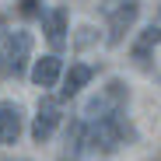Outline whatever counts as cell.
Listing matches in <instances>:
<instances>
[{"instance_id": "obj_1", "label": "cell", "mask_w": 161, "mask_h": 161, "mask_svg": "<svg viewBox=\"0 0 161 161\" xmlns=\"http://www.w3.org/2000/svg\"><path fill=\"white\" fill-rule=\"evenodd\" d=\"M28 53H32V35L28 32H4L0 35V70L7 77H21L25 63H28Z\"/></svg>"}, {"instance_id": "obj_2", "label": "cell", "mask_w": 161, "mask_h": 161, "mask_svg": "<svg viewBox=\"0 0 161 161\" xmlns=\"http://www.w3.org/2000/svg\"><path fill=\"white\" fill-rule=\"evenodd\" d=\"M137 14H140V0H116V4H109V46L123 42V35L133 28Z\"/></svg>"}, {"instance_id": "obj_3", "label": "cell", "mask_w": 161, "mask_h": 161, "mask_svg": "<svg viewBox=\"0 0 161 161\" xmlns=\"http://www.w3.org/2000/svg\"><path fill=\"white\" fill-rule=\"evenodd\" d=\"M60 102L56 98H49V95H42L39 98V112H35V123H32V140L35 144H46L53 133H56V126H60Z\"/></svg>"}, {"instance_id": "obj_4", "label": "cell", "mask_w": 161, "mask_h": 161, "mask_svg": "<svg viewBox=\"0 0 161 161\" xmlns=\"http://www.w3.org/2000/svg\"><path fill=\"white\" fill-rule=\"evenodd\" d=\"M21 126H25L21 105H14V102H0V144H18Z\"/></svg>"}, {"instance_id": "obj_5", "label": "cell", "mask_w": 161, "mask_h": 161, "mask_svg": "<svg viewBox=\"0 0 161 161\" xmlns=\"http://www.w3.org/2000/svg\"><path fill=\"white\" fill-rule=\"evenodd\" d=\"M42 28H46L49 46L60 53L67 46V7H53L49 14H42Z\"/></svg>"}, {"instance_id": "obj_6", "label": "cell", "mask_w": 161, "mask_h": 161, "mask_svg": "<svg viewBox=\"0 0 161 161\" xmlns=\"http://www.w3.org/2000/svg\"><path fill=\"white\" fill-rule=\"evenodd\" d=\"M60 70H63L60 56H56V53H49V56L35 60V67H32V80H35L39 88H53V84L60 80Z\"/></svg>"}, {"instance_id": "obj_7", "label": "cell", "mask_w": 161, "mask_h": 161, "mask_svg": "<svg viewBox=\"0 0 161 161\" xmlns=\"http://www.w3.org/2000/svg\"><path fill=\"white\" fill-rule=\"evenodd\" d=\"M95 77V70L88 63H70V70L63 74V88H60V98H74L80 88H88V80Z\"/></svg>"}, {"instance_id": "obj_8", "label": "cell", "mask_w": 161, "mask_h": 161, "mask_svg": "<svg viewBox=\"0 0 161 161\" xmlns=\"http://www.w3.org/2000/svg\"><path fill=\"white\" fill-rule=\"evenodd\" d=\"M161 42V28L158 25H151V28L140 32V39L133 42V60H137V67H147V56H151V49Z\"/></svg>"}, {"instance_id": "obj_9", "label": "cell", "mask_w": 161, "mask_h": 161, "mask_svg": "<svg viewBox=\"0 0 161 161\" xmlns=\"http://www.w3.org/2000/svg\"><path fill=\"white\" fill-rule=\"evenodd\" d=\"M21 18H42V0H18Z\"/></svg>"}]
</instances>
